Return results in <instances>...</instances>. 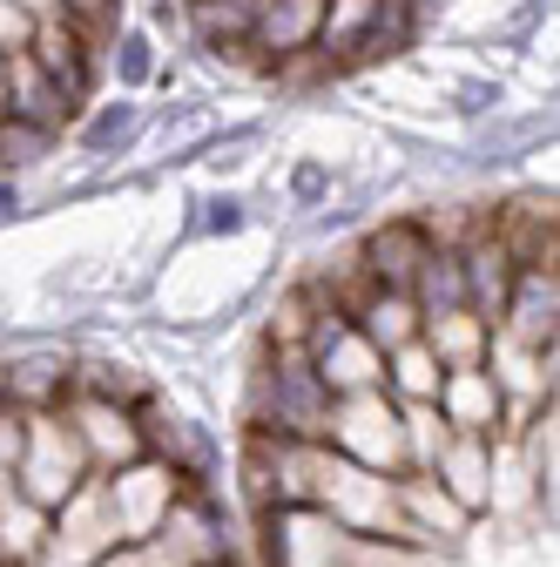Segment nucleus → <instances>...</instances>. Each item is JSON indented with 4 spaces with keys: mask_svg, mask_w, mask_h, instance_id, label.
I'll use <instances>...</instances> for the list:
<instances>
[{
    "mask_svg": "<svg viewBox=\"0 0 560 567\" xmlns=\"http://www.w3.org/2000/svg\"><path fill=\"white\" fill-rule=\"evenodd\" d=\"M324 196H331V169H324L318 156H304V163L291 169V203L311 209V203H324Z\"/></svg>",
    "mask_w": 560,
    "mask_h": 567,
    "instance_id": "obj_26",
    "label": "nucleus"
},
{
    "mask_svg": "<svg viewBox=\"0 0 560 567\" xmlns=\"http://www.w3.org/2000/svg\"><path fill=\"white\" fill-rule=\"evenodd\" d=\"M14 473H21V412L0 405V501H14Z\"/></svg>",
    "mask_w": 560,
    "mask_h": 567,
    "instance_id": "obj_25",
    "label": "nucleus"
},
{
    "mask_svg": "<svg viewBox=\"0 0 560 567\" xmlns=\"http://www.w3.org/2000/svg\"><path fill=\"white\" fill-rule=\"evenodd\" d=\"M68 425H75V440H82V453H89L95 473H122V466H135V460H149L143 425H135V412H122V405L68 399Z\"/></svg>",
    "mask_w": 560,
    "mask_h": 567,
    "instance_id": "obj_11",
    "label": "nucleus"
},
{
    "mask_svg": "<svg viewBox=\"0 0 560 567\" xmlns=\"http://www.w3.org/2000/svg\"><path fill=\"white\" fill-rule=\"evenodd\" d=\"M196 209H203V217H196V230H209V237H237V230L250 224V203H243L237 189H209Z\"/></svg>",
    "mask_w": 560,
    "mask_h": 567,
    "instance_id": "obj_24",
    "label": "nucleus"
},
{
    "mask_svg": "<svg viewBox=\"0 0 560 567\" xmlns=\"http://www.w3.org/2000/svg\"><path fill=\"white\" fill-rule=\"evenodd\" d=\"M102 34H89V28H75V21H41L34 28V41H28V61L41 68V75L61 89V102L75 109V122H82V109H89V95H95V82H102Z\"/></svg>",
    "mask_w": 560,
    "mask_h": 567,
    "instance_id": "obj_8",
    "label": "nucleus"
},
{
    "mask_svg": "<svg viewBox=\"0 0 560 567\" xmlns=\"http://www.w3.org/2000/svg\"><path fill=\"white\" fill-rule=\"evenodd\" d=\"M230 8H243V14H250V21H257V8H263V0H230Z\"/></svg>",
    "mask_w": 560,
    "mask_h": 567,
    "instance_id": "obj_31",
    "label": "nucleus"
},
{
    "mask_svg": "<svg viewBox=\"0 0 560 567\" xmlns=\"http://www.w3.org/2000/svg\"><path fill=\"white\" fill-rule=\"evenodd\" d=\"M75 399V359L68 351H21L0 365V405L8 412H68Z\"/></svg>",
    "mask_w": 560,
    "mask_h": 567,
    "instance_id": "obj_10",
    "label": "nucleus"
},
{
    "mask_svg": "<svg viewBox=\"0 0 560 567\" xmlns=\"http://www.w3.org/2000/svg\"><path fill=\"white\" fill-rule=\"evenodd\" d=\"M0 115H8V54H0Z\"/></svg>",
    "mask_w": 560,
    "mask_h": 567,
    "instance_id": "obj_30",
    "label": "nucleus"
},
{
    "mask_svg": "<svg viewBox=\"0 0 560 567\" xmlns=\"http://www.w3.org/2000/svg\"><path fill=\"white\" fill-rule=\"evenodd\" d=\"M433 412L446 419V433H473V440H500L507 433V392L494 385V372H446L433 392Z\"/></svg>",
    "mask_w": 560,
    "mask_h": 567,
    "instance_id": "obj_12",
    "label": "nucleus"
},
{
    "mask_svg": "<svg viewBox=\"0 0 560 567\" xmlns=\"http://www.w3.org/2000/svg\"><path fill=\"white\" fill-rule=\"evenodd\" d=\"M405 298L418 305V324H426V318H439V311H466V277H459V250L433 244L426 257H418V270H412V291H405Z\"/></svg>",
    "mask_w": 560,
    "mask_h": 567,
    "instance_id": "obj_17",
    "label": "nucleus"
},
{
    "mask_svg": "<svg viewBox=\"0 0 560 567\" xmlns=\"http://www.w3.org/2000/svg\"><path fill=\"white\" fill-rule=\"evenodd\" d=\"M95 480H102V501H108V520H115V547L149 540L176 514V501H183V480L163 460H135V466L95 473Z\"/></svg>",
    "mask_w": 560,
    "mask_h": 567,
    "instance_id": "obj_7",
    "label": "nucleus"
},
{
    "mask_svg": "<svg viewBox=\"0 0 560 567\" xmlns=\"http://www.w3.org/2000/svg\"><path fill=\"white\" fill-rule=\"evenodd\" d=\"M352 324L385 351V359H392V351L398 344H412L418 338V305L405 298V291H365L359 298V311H352Z\"/></svg>",
    "mask_w": 560,
    "mask_h": 567,
    "instance_id": "obj_18",
    "label": "nucleus"
},
{
    "mask_svg": "<svg viewBox=\"0 0 560 567\" xmlns=\"http://www.w3.org/2000/svg\"><path fill=\"white\" fill-rule=\"evenodd\" d=\"M331 425V392L311 372L304 351H270L250 372V405H243V433H270V440H298V446H324Z\"/></svg>",
    "mask_w": 560,
    "mask_h": 567,
    "instance_id": "obj_2",
    "label": "nucleus"
},
{
    "mask_svg": "<svg viewBox=\"0 0 560 567\" xmlns=\"http://www.w3.org/2000/svg\"><path fill=\"white\" fill-rule=\"evenodd\" d=\"M28 41H34V21L14 8V0H0V54L14 61V54H28Z\"/></svg>",
    "mask_w": 560,
    "mask_h": 567,
    "instance_id": "obj_27",
    "label": "nucleus"
},
{
    "mask_svg": "<svg viewBox=\"0 0 560 567\" xmlns=\"http://www.w3.org/2000/svg\"><path fill=\"white\" fill-rule=\"evenodd\" d=\"M135 135H143V102H128V95H115V102H95V109L75 122L82 156H122Z\"/></svg>",
    "mask_w": 560,
    "mask_h": 567,
    "instance_id": "obj_19",
    "label": "nucleus"
},
{
    "mask_svg": "<svg viewBox=\"0 0 560 567\" xmlns=\"http://www.w3.org/2000/svg\"><path fill=\"white\" fill-rule=\"evenodd\" d=\"M54 128H34V122H14V115H0V176L8 169H34L41 156H54Z\"/></svg>",
    "mask_w": 560,
    "mask_h": 567,
    "instance_id": "obj_23",
    "label": "nucleus"
},
{
    "mask_svg": "<svg viewBox=\"0 0 560 567\" xmlns=\"http://www.w3.org/2000/svg\"><path fill=\"white\" fill-rule=\"evenodd\" d=\"M203 567H230V560H203Z\"/></svg>",
    "mask_w": 560,
    "mask_h": 567,
    "instance_id": "obj_32",
    "label": "nucleus"
},
{
    "mask_svg": "<svg viewBox=\"0 0 560 567\" xmlns=\"http://www.w3.org/2000/svg\"><path fill=\"white\" fill-rule=\"evenodd\" d=\"M318 507H324L338 527H352V534L405 540V534H398V480L365 473V466L338 460V453H324V473H318Z\"/></svg>",
    "mask_w": 560,
    "mask_h": 567,
    "instance_id": "obj_5",
    "label": "nucleus"
},
{
    "mask_svg": "<svg viewBox=\"0 0 560 567\" xmlns=\"http://www.w3.org/2000/svg\"><path fill=\"white\" fill-rule=\"evenodd\" d=\"M82 480H95L75 425H68V412H28L21 419V473H14V501L54 514L68 493H75Z\"/></svg>",
    "mask_w": 560,
    "mask_h": 567,
    "instance_id": "obj_3",
    "label": "nucleus"
},
{
    "mask_svg": "<svg viewBox=\"0 0 560 567\" xmlns=\"http://www.w3.org/2000/svg\"><path fill=\"white\" fill-rule=\"evenodd\" d=\"M8 115H14V122H34V128H54V135L75 122V109L61 102V89L41 75L28 54H14V61H8Z\"/></svg>",
    "mask_w": 560,
    "mask_h": 567,
    "instance_id": "obj_16",
    "label": "nucleus"
},
{
    "mask_svg": "<svg viewBox=\"0 0 560 567\" xmlns=\"http://www.w3.org/2000/svg\"><path fill=\"white\" fill-rule=\"evenodd\" d=\"M553 331H560V270L553 264H520L494 338L527 344V351H553Z\"/></svg>",
    "mask_w": 560,
    "mask_h": 567,
    "instance_id": "obj_9",
    "label": "nucleus"
},
{
    "mask_svg": "<svg viewBox=\"0 0 560 567\" xmlns=\"http://www.w3.org/2000/svg\"><path fill=\"white\" fill-rule=\"evenodd\" d=\"M14 8H21L34 28H41V21H61V0H14Z\"/></svg>",
    "mask_w": 560,
    "mask_h": 567,
    "instance_id": "obj_29",
    "label": "nucleus"
},
{
    "mask_svg": "<svg viewBox=\"0 0 560 567\" xmlns=\"http://www.w3.org/2000/svg\"><path fill=\"white\" fill-rule=\"evenodd\" d=\"M433 480L446 486V501L479 520L486 507H494V440H473V433H446L439 460H433Z\"/></svg>",
    "mask_w": 560,
    "mask_h": 567,
    "instance_id": "obj_13",
    "label": "nucleus"
},
{
    "mask_svg": "<svg viewBox=\"0 0 560 567\" xmlns=\"http://www.w3.org/2000/svg\"><path fill=\"white\" fill-rule=\"evenodd\" d=\"M398 425H405V473H433L446 446V419L433 405H398Z\"/></svg>",
    "mask_w": 560,
    "mask_h": 567,
    "instance_id": "obj_22",
    "label": "nucleus"
},
{
    "mask_svg": "<svg viewBox=\"0 0 560 567\" xmlns=\"http://www.w3.org/2000/svg\"><path fill=\"white\" fill-rule=\"evenodd\" d=\"M176 8H183V0H176Z\"/></svg>",
    "mask_w": 560,
    "mask_h": 567,
    "instance_id": "obj_33",
    "label": "nucleus"
},
{
    "mask_svg": "<svg viewBox=\"0 0 560 567\" xmlns=\"http://www.w3.org/2000/svg\"><path fill=\"white\" fill-rule=\"evenodd\" d=\"M304 359H311V372L324 379V392L331 399H352V392H385V351L344 318L338 305L331 311H318V324H311V338H304Z\"/></svg>",
    "mask_w": 560,
    "mask_h": 567,
    "instance_id": "obj_6",
    "label": "nucleus"
},
{
    "mask_svg": "<svg viewBox=\"0 0 560 567\" xmlns=\"http://www.w3.org/2000/svg\"><path fill=\"white\" fill-rule=\"evenodd\" d=\"M459 109H466V115L500 109V82H459Z\"/></svg>",
    "mask_w": 560,
    "mask_h": 567,
    "instance_id": "obj_28",
    "label": "nucleus"
},
{
    "mask_svg": "<svg viewBox=\"0 0 560 567\" xmlns=\"http://www.w3.org/2000/svg\"><path fill=\"white\" fill-rule=\"evenodd\" d=\"M257 547L263 567H446L426 547H405V540H372L338 527L324 507H277L257 520Z\"/></svg>",
    "mask_w": 560,
    "mask_h": 567,
    "instance_id": "obj_1",
    "label": "nucleus"
},
{
    "mask_svg": "<svg viewBox=\"0 0 560 567\" xmlns=\"http://www.w3.org/2000/svg\"><path fill=\"white\" fill-rule=\"evenodd\" d=\"M426 230H418V217H385L365 244H359V270L372 291H412V270L418 257H426Z\"/></svg>",
    "mask_w": 560,
    "mask_h": 567,
    "instance_id": "obj_14",
    "label": "nucleus"
},
{
    "mask_svg": "<svg viewBox=\"0 0 560 567\" xmlns=\"http://www.w3.org/2000/svg\"><path fill=\"white\" fill-rule=\"evenodd\" d=\"M439 379H446V372H439V359H433V351L418 344V338H412V344H398L392 359H385V392H392L398 405H433Z\"/></svg>",
    "mask_w": 560,
    "mask_h": 567,
    "instance_id": "obj_20",
    "label": "nucleus"
},
{
    "mask_svg": "<svg viewBox=\"0 0 560 567\" xmlns=\"http://www.w3.org/2000/svg\"><path fill=\"white\" fill-rule=\"evenodd\" d=\"M102 68H115V82L135 95V89H149L163 82V54H156V34L149 28H115V48L102 54Z\"/></svg>",
    "mask_w": 560,
    "mask_h": 567,
    "instance_id": "obj_21",
    "label": "nucleus"
},
{
    "mask_svg": "<svg viewBox=\"0 0 560 567\" xmlns=\"http://www.w3.org/2000/svg\"><path fill=\"white\" fill-rule=\"evenodd\" d=\"M418 344L439 359V372H479L486 351H494V324L473 318V311H439L418 324Z\"/></svg>",
    "mask_w": 560,
    "mask_h": 567,
    "instance_id": "obj_15",
    "label": "nucleus"
},
{
    "mask_svg": "<svg viewBox=\"0 0 560 567\" xmlns=\"http://www.w3.org/2000/svg\"><path fill=\"white\" fill-rule=\"evenodd\" d=\"M324 453L352 460V466H365V473L398 480V473H405V425H398V399H392V392H352V399H331Z\"/></svg>",
    "mask_w": 560,
    "mask_h": 567,
    "instance_id": "obj_4",
    "label": "nucleus"
}]
</instances>
